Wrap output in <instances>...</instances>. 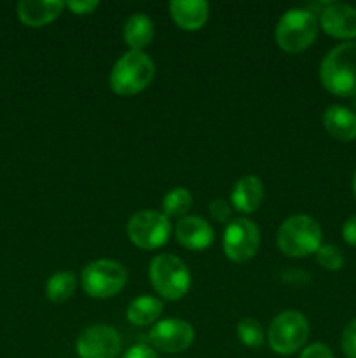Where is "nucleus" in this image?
<instances>
[{"label":"nucleus","instance_id":"a878e982","mask_svg":"<svg viewBox=\"0 0 356 358\" xmlns=\"http://www.w3.org/2000/svg\"><path fill=\"white\" fill-rule=\"evenodd\" d=\"M299 358H334V353L323 343H313L307 348H304Z\"/></svg>","mask_w":356,"mask_h":358},{"label":"nucleus","instance_id":"f257e3e1","mask_svg":"<svg viewBox=\"0 0 356 358\" xmlns=\"http://www.w3.org/2000/svg\"><path fill=\"white\" fill-rule=\"evenodd\" d=\"M320 79L335 96H356V42H342L325 56Z\"/></svg>","mask_w":356,"mask_h":358},{"label":"nucleus","instance_id":"5701e85b","mask_svg":"<svg viewBox=\"0 0 356 358\" xmlns=\"http://www.w3.org/2000/svg\"><path fill=\"white\" fill-rule=\"evenodd\" d=\"M316 261L328 271H339L344 264V255L337 245H321L316 252Z\"/></svg>","mask_w":356,"mask_h":358},{"label":"nucleus","instance_id":"ddd939ff","mask_svg":"<svg viewBox=\"0 0 356 358\" xmlns=\"http://www.w3.org/2000/svg\"><path fill=\"white\" fill-rule=\"evenodd\" d=\"M175 238L187 250L201 252L212 247L215 240V231L202 217L187 215L178 220L175 227Z\"/></svg>","mask_w":356,"mask_h":358},{"label":"nucleus","instance_id":"f03ea898","mask_svg":"<svg viewBox=\"0 0 356 358\" xmlns=\"http://www.w3.org/2000/svg\"><path fill=\"white\" fill-rule=\"evenodd\" d=\"M156 66L143 51H128L115 62L110 72V87L119 96H135L152 83Z\"/></svg>","mask_w":356,"mask_h":358},{"label":"nucleus","instance_id":"c756f323","mask_svg":"<svg viewBox=\"0 0 356 358\" xmlns=\"http://www.w3.org/2000/svg\"><path fill=\"white\" fill-rule=\"evenodd\" d=\"M353 192H355V198H356V171H355V177H353Z\"/></svg>","mask_w":356,"mask_h":358},{"label":"nucleus","instance_id":"f3484780","mask_svg":"<svg viewBox=\"0 0 356 358\" xmlns=\"http://www.w3.org/2000/svg\"><path fill=\"white\" fill-rule=\"evenodd\" d=\"M170 13L181 30L195 31L208 20L209 6L205 0H173L170 3Z\"/></svg>","mask_w":356,"mask_h":358},{"label":"nucleus","instance_id":"dca6fc26","mask_svg":"<svg viewBox=\"0 0 356 358\" xmlns=\"http://www.w3.org/2000/svg\"><path fill=\"white\" fill-rule=\"evenodd\" d=\"M262 199H264V185L255 175L241 177L230 192V203L241 213L257 212L258 206L262 205Z\"/></svg>","mask_w":356,"mask_h":358},{"label":"nucleus","instance_id":"4468645a","mask_svg":"<svg viewBox=\"0 0 356 358\" xmlns=\"http://www.w3.org/2000/svg\"><path fill=\"white\" fill-rule=\"evenodd\" d=\"M63 7L65 3L61 0H21L17 3V17L27 27H44L61 14Z\"/></svg>","mask_w":356,"mask_h":358},{"label":"nucleus","instance_id":"412c9836","mask_svg":"<svg viewBox=\"0 0 356 358\" xmlns=\"http://www.w3.org/2000/svg\"><path fill=\"white\" fill-rule=\"evenodd\" d=\"M192 208V194L185 187H175L163 198V213L168 219H184Z\"/></svg>","mask_w":356,"mask_h":358},{"label":"nucleus","instance_id":"a211bd4d","mask_svg":"<svg viewBox=\"0 0 356 358\" xmlns=\"http://www.w3.org/2000/svg\"><path fill=\"white\" fill-rule=\"evenodd\" d=\"M122 35L126 44L129 45V51H143L152 44L154 23L147 14L135 13L126 20Z\"/></svg>","mask_w":356,"mask_h":358},{"label":"nucleus","instance_id":"1a4fd4ad","mask_svg":"<svg viewBox=\"0 0 356 358\" xmlns=\"http://www.w3.org/2000/svg\"><path fill=\"white\" fill-rule=\"evenodd\" d=\"M260 247V231L250 219H234L223 231V252L232 262L243 264L255 257Z\"/></svg>","mask_w":356,"mask_h":358},{"label":"nucleus","instance_id":"20e7f679","mask_svg":"<svg viewBox=\"0 0 356 358\" xmlns=\"http://www.w3.org/2000/svg\"><path fill=\"white\" fill-rule=\"evenodd\" d=\"M149 276L154 290L166 301L181 299L191 290V271L177 255H156L149 266Z\"/></svg>","mask_w":356,"mask_h":358},{"label":"nucleus","instance_id":"bb28decb","mask_svg":"<svg viewBox=\"0 0 356 358\" xmlns=\"http://www.w3.org/2000/svg\"><path fill=\"white\" fill-rule=\"evenodd\" d=\"M65 6L68 7L73 14L86 16V14H91L93 10H96L100 3H98L96 0H72V2H66Z\"/></svg>","mask_w":356,"mask_h":358},{"label":"nucleus","instance_id":"7ed1b4c3","mask_svg":"<svg viewBox=\"0 0 356 358\" xmlns=\"http://www.w3.org/2000/svg\"><path fill=\"white\" fill-rule=\"evenodd\" d=\"M321 227L309 215H292L278 229V247L288 257H307L321 247Z\"/></svg>","mask_w":356,"mask_h":358},{"label":"nucleus","instance_id":"f8f14e48","mask_svg":"<svg viewBox=\"0 0 356 358\" xmlns=\"http://www.w3.org/2000/svg\"><path fill=\"white\" fill-rule=\"evenodd\" d=\"M320 27L330 37L353 41L356 38V9L348 3H325L320 13Z\"/></svg>","mask_w":356,"mask_h":358},{"label":"nucleus","instance_id":"423d86ee","mask_svg":"<svg viewBox=\"0 0 356 358\" xmlns=\"http://www.w3.org/2000/svg\"><path fill=\"white\" fill-rule=\"evenodd\" d=\"M126 280H128L126 269L112 259H98L89 262L80 276L84 292L94 299H108L117 296L124 289Z\"/></svg>","mask_w":356,"mask_h":358},{"label":"nucleus","instance_id":"393cba45","mask_svg":"<svg viewBox=\"0 0 356 358\" xmlns=\"http://www.w3.org/2000/svg\"><path fill=\"white\" fill-rule=\"evenodd\" d=\"M209 213H212V217L216 220V222L225 224L229 222L232 210H230V205L225 201V199L216 198L209 203Z\"/></svg>","mask_w":356,"mask_h":358},{"label":"nucleus","instance_id":"9d476101","mask_svg":"<svg viewBox=\"0 0 356 358\" xmlns=\"http://www.w3.org/2000/svg\"><path fill=\"white\" fill-rule=\"evenodd\" d=\"M122 341L119 332L110 325L96 324L84 329L75 343L80 358H115L121 353Z\"/></svg>","mask_w":356,"mask_h":358},{"label":"nucleus","instance_id":"0eeeda50","mask_svg":"<svg viewBox=\"0 0 356 358\" xmlns=\"http://www.w3.org/2000/svg\"><path fill=\"white\" fill-rule=\"evenodd\" d=\"M309 338V324L300 311L286 310L279 313L269 327V346L279 355H293Z\"/></svg>","mask_w":356,"mask_h":358},{"label":"nucleus","instance_id":"2eb2a0df","mask_svg":"<svg viewBox=\"0 0 356 358\" xmlns=\"http://www.w3.org/2000/svg\"><path fill=\"white\" fill-rule=\"evenodd\" d=\"M323 126L332 138L353 142L356 138V112L344 105H330L323 112Z\"/></svg>","mask_w":356,"mask_h":358},{"label":"nucleus","instance_id":"cd10ccee","mask_svg":"<svg viewBox=\"0 0 356 358\" xmlns=\"http://www.w3.org/2000/svg\"><path fill=\"white\" fill-rule=\"evenodd\" d=\"M122 358H159L157 353L150 348L149 345H143V343H138V345H133L131 348L126 350V353Z\"/></svg>","mask_w":356,"mask_h":358},{"label":"nucleus","instance_id":"c85d7f7f","mask_svg":"<svg viewBox=\"0 0 356 358\" xmlns=\"http://www.w3.org/2000/svg\"><path fill=\"white\" fill-rule=\"evenodd\" d=\"M342 238H344L348 245L356 247V215L349 217L344 222V226H342Z\"/></svg>","mask_w":356,"mask_h":358},{"label":"nucleus","instance_id":"6e6552de","mask_svg":"<svg viewBox=\"0 0 356 358\" xmlns=\"http://www.w3.org/2000/svg\"><path fill=\"white\" fill-rule=\"evenodd\" d=\"M128 236L135 247L142 250H156L168 243L171 236V222L163 212L142 210L128 220Z\"/></svg>","mask_w":356,"mask_h":358},{"label":"nucleus","instance_id":"9b49d317","mask_svg":"<svg viewBox=\"0 0 356 358\" xmlns=\"http://www.w3.org/2000/svg\"><path fill=\"white\" fill-rule=\"evenodd\" d=\"M195 332L188 322L181 318H166L157 324L149 332V341L154 348L164 353L185 352L194 343Z\"/></svg>","mask_w":356,"mask_h":358},{"label":"nucleus","instance_id":"39448f33","mask_svg":"<svg viewBox=\"0 0 356 358\" xmlns=\"http://www.w3.org/2000/svg\"><path fill=\"white\" fill-rule=\"evenodd\" d=\"M276 44L290 55L306 51L318 37V20L307 9H290L279 17L274 30Z\"/></svg>","mask_w":356,"mask_h":358},{"label":"nucleus","instance_id":"aec40b11","mask_svg":"<svg viewBox=\"0 0 356 358\" xmlns=\"http://www.w3.org/2000/svg\"><path fill=\"white\" fill-rule=\"evenodd\" d=\"M77 289V276L72 271L54 273L45 283V296L51 303L61 304L73 296Z\"/></svg>","mask_w":356,"mask_h":358},{"label":"nucleus","instance_id":"4be33fe9","mask_svg":"<svg viewBox=\"0 0 356 358\" xmlns=\"http://www.w3.org/2000/svg\"><path fill=\"white\" fill-rule=\"evenodd\" d=\"M237 336L248 348H260L264 345V329H262L260 322L255 318H243L237 324Z\"/></svg>","mask_w":356,"mask_h":358},{"label":"nucleus","instance_id":"6ab92c4d","mask_svg":"<svg viewBox=\"0 0 356 358\" xmlns=\"http://www.w3.org/2000/svg\"><path fill=\"white\" fill-rule=\"evenodd\" d=\"M163 315V301L152 296H140L129 303L126 310V317L133 325H150L159 320Z\"/></svg>","mask_w":356,"mask_h":358},{"label":"nucleus","instance_id":"b1692460","mask_svg":"<svg viewBox=\"0 0 356 358\" xmlns=\"http://www.w3.org/2000/svg\"><path fill=\"white\" fill-rule=\"evenodd\" d=\"M341 348L348 358H356V318H353L342 331Z\"/></svg>","mask_w":356,"mask_h":358}]
</instances>
